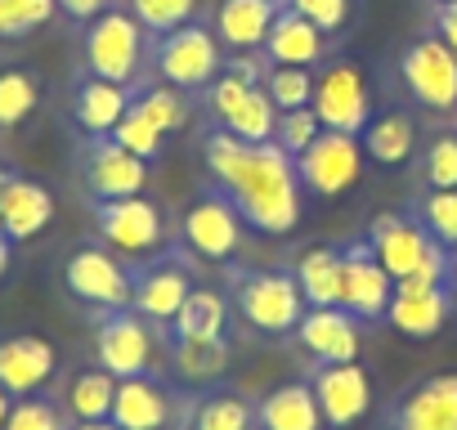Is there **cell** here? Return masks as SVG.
Listing matches in <instances>:
<instances>
[{
	"label": "cell",
	"instance_id": "1",
	"mask_svg": "<svg viewBox=\"0 0 457 430\" xmlns=\"http://www.w3.org/2000/svg\"><path fill=\"white\" fill-rule=\"evenodd\" d=\"M206 170L256 234L283 238L301 225L305 188L296 157H287L278 144H243L238 135L215 130L206 135Z\"/></svg>",
	"mask_w": 457,
	"mask_h": 430
},
{
	"label": "cell",
	"instance_id": "2",
	"mask_svg": "<svg viewBox=\"0 0 457 430\" xmlns=\"http://www.w3.org/2000/svg\"><path fill=\"white\" fill-rule=\"evenodd\" d=\"M234 305L243 314L247 327L265 332V336H292L310 310V301L301 296L296 278L283 269H252L234 278Z\"/></svg>",
	"mask_w": 457,
	"mask_h": 430
},
{
	"label": "cell",
	"instance_id": "3",
	"mask_svg": "<svg viewBox=\"0 0 457 430\" xmlns=\"http://www.w3.org/2000/svg\"><path fill=\"white\" fill-rule=\"evenodd\" d=\"M144 63V28L130 10H104L86 28V72L130 86Z\"/></svg>",
	"mask_w": 457,
	"mask_h": 430
},
{
	"label": "cell",
	"instance_id": "4",
	"mask_svg": "<svg viewBox=\"0 0 457 430\" xmlns=\"http://www.w3.org/2000/svg\"><path fill=\"white\" fill-rule=\"evenodd\" d=\"M363 139L345 130H319L314 144L296 157L301 188L314 197H341L363 179Z\"/></svg>",
	"mask_w": 457,
	"mask_h": 430
},
{
	"label": "cell",
	"instance_id": "5",
	"mask_svg": "<svg viewBox=\"0 0 457 430\" xmlns=\"http://www.w3.org/2000/svg\"><path fill=\"white\" fill-rule=\"evenodd\" d=\"M95 354H99V368H108L117 381L121 376H148L162 363L157 323H148L135 310H112L95 332Z\"/></svg>",
	"mask_w": 457,
	"mask_h": 430
},
{
	"label": "cell",
	"instance_id": "6",
	"mask_svg": "<svg viewBox=\"0 0 457 430\" xmlns=\"http://www.w3.org/2000/svg\"><path fill=\"white\" fill-rule=\"evenodd\" d=\"M95 229L99 238L121 252V256H157L166 243V220H162V206L139 197H117V202H95Z\"/></svg>",
	"mask_w": 457,
	"mask_h": 430
},
{
	"label": "cell",
	"instance_id": "7",
	"mask_svg": "<svg viewBox=\"0 0 457 430\" xmlns=\"http://www.w3.org/2000/svg\"><path fill=\"white\" fill-rule=\"evenodd\" d=\"M63 287L90 305V310H130V292H135V274L104 247H77L63 265Z\"/></svg>",
	"mask_w": 457,
	"mask_h": 430
},
{
	"label": "cell",
	"instance_id": "8",
	"mask_svg": "<svg viewBox=\"0 0 457 430\" xmlns=\"http://www.w3.org/2000/svg\"><path fill=\"white\" fill-rule=\"evenodd\" d=\"M314 117L323 121V130H345V135H363V126L372 121V90L359 63H328L314 77Z\"/></svg>",
	"mask_w": 457,
	"mask_h": 430
},
{
	"label": "cell",
	"instance_id": "9",
	"mask_svg": "<svg viewBox=\"0 0 457 430\" xmlns=\"http://www.w3.org/2000/svg\"><path fill=\"white\" fill-rule=\"evenodd\" d=\"M220 37L197 28V23H184L175 32L162 37L157 45V77L175 90H197V86H211L220 77Z\"/></svg>",
	"mask_w": 457,
	"mask_h": 430
},
{
	"label": "cell",
	"instance_id": "10",
	"mask_svg": "<svg viewBox=\"0 0 457 430\" xmlns=\"http://www.w3.org/2000/svg\"><path fill=\"white\" fill-rule=\"evenodd\" d=\"M179 238L197 260L224 265L243 243V215L224 193H206L179 215Z\"/></svg>",
	"mask_w": 457,
	"mask_h": 430
},
{
	"label": "cell",
	"instance_id": "11",
	"mask_svg": "<svg viewBox=\"0 0 457 430\" xmlns=\"http://www.w3.org/2000/svg\"><path fill=\"white\" fill-rule=\"evenodd\" d=\"M403 86L408 95L430 108V112H453L457 108V54L439 37H421L417 45L403 50Z\"/></svg>",
	"mask_w": 457,
	"mask_h": 430
},
{
	"label": "cell",
	"instance_id": "12",
	"mask_svg": "<svg viewBox=\"0 0 457 430\" xmlns=\"http://www.w3.org/2000/svg\"><path fill=\"white\" fill-rule=\"evenodd\" d=\"M81 179H86V193L95 202L139 197L148 188V161L126 153L112 135L108 139H90V148L81 157Z\"/></svg>",
	"mask_w": 457,
	"mask_h": 430
},
{
	"label": "cell",
	"instance_id": "13",
	"mask_svg": "<svg viewBox=\"0 0 457 430\" xmlns=\"http://www.w3.org/2000/svg\"><path fill=\"white\" fill-rule=\"evenodd\" d=\"M310 385H314L319 412L332 430L359 426L372 408V381H368L363 363H319Z\"/></svg>",
	"mask_w": 457,
	"mask_h": 430
},
{
	"label": "cell",
	"instance_id": "14",
	"mask_svg": "<svg viewBox=\"0 0 457 430\" xmlns=\"http://www.w3.org/2000/svg\"><path fill=\"white\" fill-rule=\"evenodd\" d=\"M59 368V350L37 336V332H19L0 341V390L10 399H28L37 394Z\"/></svg>",
	"mask_w": 457,
	"mask_h": 430
},
{
	"label": "cell",
	"instance_id": "15",
	"mask_svg": "<svg viewBox=\"0 0 457 430\" xmlns=\"http://www.w3.org/2000/svg\"><path fill=\"white\" fill-rule=\"evenodd\" d=\"M292 336L319 363H359V318L341 305H310Z\"/></svg>",
	"mask_w": 457,
	"mask_h": 430
},
{
	"label": "cell",
	"instance_id": "16",
	"mask_svg": "<svg viewBox=\"0 0 457 430\" xmlns=\"http://www.w3.org/2000/svg\"><path fill=\"white\" fill-rule=\"evenodd\" d=\"M363 243L372 247L377 265H381L395 283H403V278L426 260V252L435 247V238H430L417 220H408V215H377Z\"/></svg>",
	"mask_w": 457,
	"mask_h": 430
},
{
	"label": "cell",
	"instance_id": "17",
	"mask_svg": "<svg viewBox=\"0 0 457 430\" xmlns=\"http://www.w3.org/2000/svg\"><path fill=\"white\" fill-rule=\"evenodd\" d=\"M390 296H395V278L377 265V256H372V247H368V243H354V247L345 252L341 310H350L359 323H372V318H386Z\"/></svg>",
	"mask_w": 457,
	"mask_h": 430
},
{
	"label": "cell",
	"instance_id": "18",
	"mask_svg": "<svg viewBox=\"0 0 457 430\" xmlns=\"http://www.w3.org/2000/svg\"><path fill=\"white\" fill-rule=\"evenodd\" d=\"M395 430H457V372L426 376L412 385L390 417Z\"/></svg>",
	"mask_w": 457,
	"mask_h": 430
},
{
	"label": "cell",
	"instance_id": "19",
	"mask_svg": "<svg viewBox=\"0 0 457 430\" xmlns=\"http://www.w3.org/2000/svg\"><path fill=\"white\" fill-rule=\"evenodd\" d=\"M54 220V197L46 184L10 175L0 184V225H5L10 243H32L37 234H46Z\"/></svg>",
	"mask_w": 457,
	"mask_h": 430
},
{
	"label": "cell",
	"instance_id": "20",
	"mask_svg": "<svg viewBox=\"0 0 457 430\" xmlns=\"http://www.w3.org/2000/svg\"><path fill=\"white\" fill-rule=\"evenodd\" d=\"M193 278L184 265L175 260H153L148 269L135 274V292H130V310L144 314L148 323H175L179 305L188 301Z\"/></svg>",
	"mask_w": 457,
	"mask_h": 430
},
{
	"label": "cell",
	"instance_id": "21",
	"mask_svg": "<svg viewBox=\"0 0 457 430\" xmlns=\"http://www.w3.org/2000/svg\"><path fill=\"white\" fill-rule=\"evenodd\" d=\"M283 14V0H220L215 10V37L234 50H265V37L274 28V19Z\"/></svg>",
	"mask_w": 457,
	"mask_h": 430
},
{
	"label": "cell",
	"instance_id": "22",
	"mask_svg": "<svg viewBox=\"0 0 457 430\" xmlns=\"http://www.w3.org/2000/svg\"><path fill=\"white\" fill-rule=\"evenodd\" d=\"M323 54H328V32L283 5V14L274 19V28L265 37V59L274 68H319Z\"/></svg>",
	"mask_w": 457,
	"mask_h": 430
},
{
	"label": "cell",
	"instance_id": "23",
	"mask_svg": "<svg viewBox=\"0 0 457 430\" xmlns=\"http://www.w3.org/2000/svg\"><path fill=\"white\" fill-rule=\"evenodd\" d=\"M448 314H453V292H448V287H417V292H395V296H390L386 323H390L399 336L430 341V336L444 332Z\"/></svg>",
	"mask_w": 457,
	"mask_h": 430
},
{
	"label": "cell",
	"instance_id": "24",
	"mask_svg": "<svg viewBox=\"0 0 457 430\" xmlns=\"http://www.w3.org/2000/svg\"><path fill=\"white\" fill-rule=\"evenodd\" d=\"M117 430H166L170 421V394L153 376H121L112 394V417Z\"/></svg>",
	"mask_w": 457,
	"mask_h": 430
},
{
	"label": "cell",
	"instance_id": "25",
	"mask_svg": "<svg viewBox=\"0 0 457 430\" xmlns=\"http://www.w3.org/2000/svg\"><path fill=\"white\" fill-rule=\"evenodd\" d=\"M126 112H130V90H126V86L104 81V77H86V81L77 86L72 121H77L90 139H108Z\"/></svg>",
	"mask_w": 457,
	"mask_h": 430
},
{
	"label": "cell",
	"instance_id": "26",
	"mask_svg": "<svg viewBox=\"0 0 457 430\" xmlns=\"http://www.w3.org/2000/svg\"><path fill=\"white\" fill-rule=\"evenodd\" d=\"M256 421H261V430H328V421H323V412H319V399H314V385H310V381L274 385V390L261 399Z\"/></svg>",
	"mask_w": 457,
	"mask_h": 430
},
{
	"label": "cell",
	"instance_id": "27",
	"mask_svg": "<svg viewBox=\"0 0 457 430\" xmlns=\"http://www.w3.org/2000/svg\"><path fill=\"white\" fill-rule=\"evenodd\" d=\"M301 296L310 305H341V287H345V252L337 247H305L296 269H292Z\"/></svg>",
	"mask_w": 457,
	"mask_h": 430
},
{
	"label": "cell",
	"instance_id": "28",
	"mask_svg": "<svg viewBox=\"0 0 457 430\" xmlns=\"http://www.w3.org/2000/svg\"><path fill=\"white\" fill-rule=\"evenodd\" d=\"M412 148H417V126L403 112H386L363 126V153L381 166H403L412 157Z\"/></svg>",
	"mask_w": 457,
	"mask_h": 430
},
{
	"label": "cell",
	"instance_id": "29",
	"mask_svg": "<svg viewBox=\"0 0 457 430\" xmlns=\"http://www.w3.org/2000/svg\"><path fill=\"white\" fill-rule=\"evenodd\" d=\"M170 332H175V336H197V341L224 336V332H228V301H224L215 287H193L188 301L179 305Z\"/></svg>",
	"mask_w": 457,
	"mask_h": 430
},
{
	"label": "cell",
	"instance_id": "30",
	"mask_svg": "<svg viewBox=\"0 0 457 430\" xmlns=\"http://www.w3.org/2000/svg\"><path fill=\"white\" fill-rule=\"evenodd\" d=\"M170 368H175L179 381L206 385V381H215V376L228 368V341H224V336H215V341L175 336V345H170Z\"/></svg>",
	"mask_w": 457,
	"mask_h": 430
},
{
	"label": "cell",
	"instance_id": "31",
	"mask_svg": "<svg viewBox=\"0 0 457 430\" xmlns=\"http://www.w3.org/2000/svg\"><path fill=\"white\" fill-rule=\"evenodd\" d=\"M112 394H117V376L108 368H86L68 381V412L77 421H108L112 417Z\"/></svg>",
	"mask_w": 457,
	"mask_h": 430
},
{
	"label": "cell",
	"instance_id": "32",
	"mask_svg": "<svg viewBox=\"0 0 457 430\" xmlns=\"http://www.w3.org/2000/svg\"><path fill=\"white\" fill-rule=\"evenodd\" d=\"M188 430H261V421H256V408L243 394L220 390V394L197 399V408L188 417Z\"/></svg>",
	"mask_w": 457,
	"mask_h": 430
},
{
	"label": "cell",
	"instance_id": "33",
	"mask_svg": "<svg viewBox=\"0 0 457 430\" xmlns=\"http://www.w3.org/2000/svg\"><path fill=\"white\" fill-rule=\"evenodd\" d=\"M220 130L238 135L243 144H274V130H278V108H274L270 90H265V86H252V90H247V99H243V108H238L234 117H228Z\"/></svg>",
	"mask_w": 457,
	"mask_h": 430
},
{
	"label": "cell",
	"instance_id": "34",
	"mask_svg": "<svg viewBox=\"0 0 457 430\" xmlns=\"http://www.w3.org/2000/svg\"><path fill=\"white\" fill-rule=\"evenodd\" d=\"M41 103V86L32 72L23 68H10V72H0V130H14L23 126Z\"/></svg>",
	"mask_w": 457,
	"mask_h": 430
},
{
	"label": "cell",
	"instance_id": "35",
	"mask_svg": "<svg viewBox=\"0 0 457 430\" xmlns=\"http://www.w3.org/2000/svg\"><path fill=\"white\" fill-rule=\"evenodd\" d=\"M130 108H135L139 117H148L162 135L188 126V99H184V90H175V86H166V81H162V86H148L144 95H135Z\"/></svg>",
	"mask_w": 457,
	"mask_h": 430
},
{
	"label": "cell",
	"instance_id": "36",
	"mask_svg": "<svg viewBox=\"0 0 457 430\" xmlns=\"http://www.w3.org/2000/svg\"><path fill=\"white\" fill-rule=\"evenodd\" d=\"M421 229L439 243V247H457V188H430L417 206Z\"/></svg>",
	"mask_w": 457,
	"mask_h": 430
},
{
	"label": "cell",
	"instance_id": "37",
	"mask_svg": "<svg viewBox=\"0 0 457 430\" xmlns=\"http://www.w3.org/2000/svg\"><path fill=\"white\" fill-rule=\"evenodd\" d=\"M265 90H270V99H274L278 112L310 108V103H314V72H310V68H274V63H270Z\"/></svg>",
	"mask_w": 457,
	"mask_h": 430
},
{
	"label": "cell",
	"instance_id": "38",
	"mask_svg": "<svg viewBox=\"0 0 457 430\" xmlns=\"http://www.w3.org/2000/svg\"><path fill=\"white\" fill-rule=\"evenodd\" d=\"M59 10V0H0V41H19L46 28Z\"/></svg>",
	"mask_w": 457,
	"mask_h": 430
},
{
	"label": "cell",
	"instance_id": "39",
	"mask_svg": "<svg viewBox=\"0 0 457 430\" xmlns=\"http://www.w3.org/2000/svg\"><path fill=\"white\" fill-rule=\"evenodd\" d=\"M193 10H197V0H130V14L139 19V28L157 32V37L184 28L193 19Z\"/></svg>",
	"mask_w": 457,
	"mask_h": 430
},
{
	"label": "cell",
	"instance_id": "40",
	"mask_svg": "<svg viewBox=\"0 0 457 430\" xmlns=\"http://www.w3.org/2000/svg\"><path fill=\"white\" fill-rule=\"evenodd\" d=\"M323 130V121L314 117V108H296V112H278V130H274V144L287 153V157H301L314 135Z\"/></svg>",
	"mask_w": 457,
	"mask_h": 430
},
{
	"label": "cell",
	"instance_id": "41",
	"mask_svg": "<svg viewBox=\"0 0 457 430\" xmlns=\"http://www.w3.org/2000/svg\"><path fill=\"white\" fill-rule=\"evenodd\" d=\"M5 430H72V426H63V412H59L50 399L28 394V399H14V403H10Z\"/></svg>",
	"mask_w": 457,
	"mask_h": 430
},
{
	"label": "cell",
	"instance_id": "42",
	"mask_svg": "<svg viewBox=\"0 0 457 430\" xmlns=\"http://www.w3.org/2000/svg\"><path fill=\"white\" fill-rule=\"evenodd\" d=\"M112 139L126 148V153H135V157H144V161H153L157 153H162V130L148 121V117H139L135 108L117 121V130H112Z\"/></svg>",
	"mask_w": 457,
	"mask_h": 430
},
{
	"label": "cell",
	"instance_id": "43",
	"mask_svg": "<svg viewBox=\"0 0 457 430\" xmlns=\"http://www.w3.org/2000/svg\"><path fill=\"white\" fill-rule=\"evenodd\" d=\"M426 184L430 188H457V135H439L426 148Z\"/></svg>",
	"mask_w": 457,
	"mask_h": 430
},
{
	"label": "cell",
	"instance_id": "44",
	"mask_svg": "<svg viewBox=\"0 0 457 430\" xmlns=\"http://www.w3.org/2000/svg\"><path fill=\"white\" fill-rule=\"evenodd\" d=\"M287 10H296L301 19H310L314 28H323L328 37L332 32H341L345 28V19H350V0H283Z\"/></svg>",
	"mask_w": 457,
	"mask_h": 430
},
{
	"label": "cell",
	"instance_id": "45",
	"mask_svg": "<svg viewBox=\"0 0 457 430\" xmlns=\"http://www.w3.org/2000/svg\"><path fill=\"white\" fill-rule=\"evenodd\" d=\"M228 72H234V77H243L247 86H265V81H261V77H265V68H261L256 50H247V54H234V59H228Z\"/></svg>",
	"mask_w": 457,
	"mask_h": 430
},
{
	"label": "cell",
	"instance_id": "46",
	"mask_svg": "<svg viewBox=\"0 0 457 430\" xmlns=\"http://www.w3.org/2000/svg\"><path fill=\"white\" fill-rule=\"evenodd\" d=\"M435 28H439V41L457 54V0H444L439 14H435Z\"/></svg>",
	"mask_w": 457,
	"mask_h": 430
},
{
	"label": "cell",
	"instance_id": "47",
	"mask_svg": "<svg viewBox=\"0 0 457 430\" xmlns=\"http://www.w3.org/2000/svg\"><path fill=\"white\" fill-rule=\"evenodd\" d=\"M59 10L72 14V19H81V23H90V19H99L104 10H112V0H59Z\"/></svg>",
	"mask_w": 457,
	"mask_h": 430
},
{
	"label": "cell",
	"instance_id": "48",
	"mask_svg": "<svg viewBox=\"0 0 457 430\" xmlns=\"http://www.w3.org/2000/svg\"><path fill=\"white\" fill-rule=\"evenodd\" d=\"M72 430H117V426L112 421H77Z\"/></svg>",
	"mask_w": 457,
	"mask_h": 430
},
{
	"label": "cell",
	"instance_id": "49",
	"mask_svg": "<svg viewBox=\"0 0 457 430\" xmlns=\"http://www.w3.org/2000/svg\"><path fill=\"white\" fill-rule=\"evenodd\" d=\"M5 269H10V238H0V278H5Z\"/></svg>",
	"mask_w": 457,
	"mask_h": 430
},
{
	"label": "cell",
	"instance_id": "50",
	"mask_svg": "<svg viewBox=\"0 0 457 430\" xmlns=\"http://www.w3.org/2000/svg\"><path fill=\"white\" fill-rule=\"evenodd\" d=\"M10 403H14V399H10L5 390H0V430H5V417H10Z\"/></svg>",
	"mask_w": 457,
	"mask_h": 430
},
{
	"label": "cell",
	"instance_id": "51",
	"mask_svg": "<svg viewBox=\"0 0 457 430\" xmlns=\"http://www.w3.org/2000/svg\"><path fill=\"white\" fill-rule=\"evenodd\" d=\"M448 287H453V301H457V260H453V269H448Z\"/></svg>",
	"mask_w": 457,
	"mask_h": 430
},
{
	"label": "cell",
	"instance_id": "52",
	"mask_svg": "<svg viewBox=\"0 0 457 430\" xmlns=\"http://www.w3.org/2000/svg\"><path fill=\"white\" fill-rule=\"evenodd\" d=\"M5 179H10V170H5V166H0V184H5Z\"/></svg>",
	"mask_w": 457,
	"mask_h": 430
},
{
	"label": "cell",
	"instance_id": "53",
	"mask_svg": "<svg viewBox=\"0 0 457 430\" xmlns=\"http://www.w3.org/2000/svg\"><path fill=\"white\" fill-rule=\"evenodd\" d=\"M0 238H5V225H0Z\"/></svg>",
	"mask_w": 457,
	"mask_h": 430
}]
</instances>
